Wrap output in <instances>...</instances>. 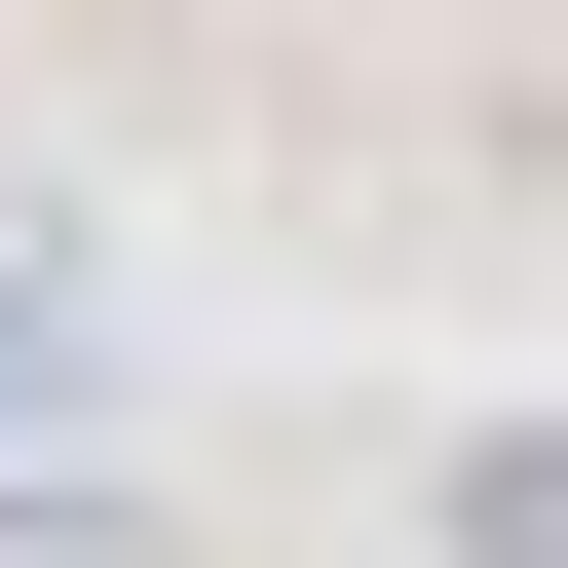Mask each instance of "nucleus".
<instances>
[{
    "label": "nucleus",
    "mask_w": 568,
    "mask_h": 568,
    "mask_svg": "<svg viewBox=\"0 0 568 568\" xmlns=\"http://www.w3.org/2000/svg\"><path fill=\"white\" fill-rule=\"evenodd\" d=\"M0 455H114V265L0 190Z\"/></svg>",
    "instance_id": "obj_1"
},
{
    "label": "nucleus",
    "mask_w": 568,
    "mask_h": 568,
    "mask_svg": "<svg viewBox=\"0 0 568 568\" xmlns=\"http://www.w3.org/2000/svg\"><path fill=\"white\" fill-rule=\"evenodd\" d=\"M0 568H190V530H152L114 455H0Z\"/></svg>",
    "instance_id": "obj_2"
},
{
    "label": "nucleus",
    "mask_w": 568,
    "mask_h": 568,
    "mask_svg": "<svg viewBox=\"0 0 568 568\" xmlns=\"http://www.w3.org/2000/svg\"><path fill=\"white\" fill-rule=\"evenodd\" d=\"M455 568H568V417H493V455H455Z\"/></svg>",
    "instance_id": "obj_3"
}]
</instances>
